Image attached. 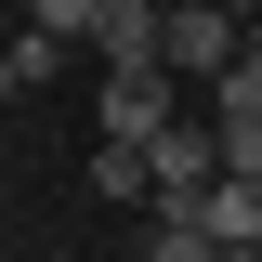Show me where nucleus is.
Here are the masks:
<instances>
[{
  "label": "nucleus",
  "mask_w": 262,
  "mask_h": 262,
  "mask_svg": "<svg viewBox=\"0 0 262 262\" xmlns=\"http://www.w3.org/2000/svg\"><path fill=\"white\" fill-rule=\"evenodd\" d=\"M144 158H158V196H144V210H196V196H210V184H223V131H196V118H170L158 131V144H144Z\"/></svg>",
  "instance_id": "obj_2"
},
{
  "label": "nucleus",
  "mask_w": 262,
  "mask_h": 262,
  "mask_svg": "<svg viewBox=\"0 0 262 262\" xmlns=\"http://www.w3.org/2000/svg\"><path fill=\"white\" fill-rule=\"evenodd\" d=\"M249 27L262 13H170V79H210V92H223L236 53H249Z\"/></svg>",
  "instance_id": "obj_3"
},
{
  "label": "nucleus",
  "mask_w": 262,
  "mask_h": 262,
  "mask_svg": "<svg viewBox=\"0 0 262 262\" xmlns=\"http://www.w3.org/2000/svg\"><path fill=\"white\" fill-rule=\"evenodd\" d=\"M210 105H223V118H262V27H249V53H236V79H223Z\"/></svg>",
  "instance_id": "obj_8"
},
{
  "label": "nucleus",
  "mask_w": 262,
  "mask_h": 262,
  "mask_svg": "<svg viewBox=\"0 0 262 262\" xmlns=\"http://www.w3.org/2000/svg\"><path fill=\"white\" fill-rule=\"evenodd\" d=\"M196 223L223 236V249H262V184H249V170H223V184L196 196Z\"/></svg>",
  "instance_id": "obj_4"
},
{
  "label": "nucleus",
  "mask_w": 262,
  "mask_h": 262,
  "mask_svg": "<svg viewBox=\"0 0 262 262\" xmlns=\"http://www.w3.org/2000/svg\"><path fill=\"white\" fill-rule=\"evenodd\" d=\"M170 92H184L170 66H105V92H92V131H105V144H158V131L184 118Z\"/></svg>",
  "instance_id": "obj_1"
},
{
  "label": "nucleus",
  "mask_w": 262,
  "mask_h": 262,
  "mask_svg": "<svg viewBox=\"0 0 262 262\" xmlns=\"http://www.w3.org/2000/svg\"><path fill=\"white\" fill-rule=\"evenodd\" d=\"M53 79H66V39H53V27H27L13 53H0V92H13V105H39Z\"/></svg>",
  "instance_id": "obj_5"
},
{
  "label": "nucleus",
  "mask_w": 262,
  "mask_h": 262,
  "mask_svg": "<svg viewBox=\"0 0 262 262\" xmlns=\"http://www.w3.org/2000/svg\"><path fill=\"white\" fill-rule=\"evenodd\" d=\"M144 262H223V236L196 210H144Z\"/></svg>",
  "instance_id": "obj_7"
},
{
  "label": "nucleus",
  "mask_w": 262,
  "mask_h": 262,
  "mask_svg": "<svg viewBox=\"0 0 262 262\" xmlns=\"http://www.w3.org/2000/svg\"><path fill=\"white\" fill-rule=\"evenodd\" d=\"M210 131H223V158H236V170L262 184V118H210Z\"/></svg>",
  "instance_id": "obj_9"
},
{
  "label": "nucleus",
  "mask_w": 262,
  "mask_h": 262,
  "mask_svg": "<svg viewBox=\"0 0 262 262\" xmlns=\"http://www.w3.org/2000/svg\"><path fill=\"white\" fill-rule=\"evenodd\" d=\"M170 13H262V0H170Z\"/></svg>",
  "instance_id": "obj_10"
},
{
  "label": "nucleus",
  "mask_w": 262,
  "mask_h": 262,
  "mask_svg": "<svg viewBox=\"0 0 262 262\" xmlns=\"http://www.w3.org/2000/svg\"><path fill=\"white\" fill-rule=\"evenodd\" d=\"M92 196L144 210V196H158V158H144V144H92Z\"/></svg>",
  "instance_id": "obj_6"
}]
</instances>
